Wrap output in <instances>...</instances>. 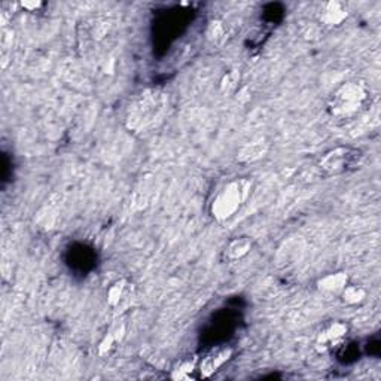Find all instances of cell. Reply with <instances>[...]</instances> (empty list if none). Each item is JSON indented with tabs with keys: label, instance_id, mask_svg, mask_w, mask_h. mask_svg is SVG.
I'll return each instance as SVG.
<instances>
[{
	"label": "cell",
	"instance_id": "obj_1",
	"mask_svg": "<svg viewBox=\"0 0 381 381\" xmlns=\"http://www.w3.org/2000/svg\"><path fill=\"white\" fill-rule=\"evenodd\" d=\"M371 97V90L363 81H347L329 95L326 113L332 123L349 124L366 112Z\"/></svg>",
	"mask_w": 381,
	"mask_h": 381
},
{
	"label": "cell",
	"instance_id": "obj_2",
	"mask_svg": "<svg viewBox=\"0 0 381 381\" xmlns=\"http://www.w3.org/2000/svg\"><path fill=\"white\" fill-rule=\"evenodd\" d=\"M167 106H169V97L164 91L157 88L145 90L128 106L125 115L127 128L134 133H145L152 130L162 121Z\"/></svg>",
	"mask_w": 381,
	"mask_h": 381
},
{
	"label": "cell",
	"instance_id": "obj_3",
	"mask_svg": "<svg viewBox=\"0 0 381 381\" xmlns=\"http://www.w3.org/2000/svg\"><path fill=\"white\" fill-rule=\"evenodd\" d=\"M254 182L249 177H237L222 186L214 195L210 213L218 222L230 221L234 214L240 210L247 198L252 194Z\"/></svg>",
	"mask_w": 381,
	"mask_h": 381
},
{
	"label": "cell",
	"instance_id": "obj_4",
	"mask_svg": "<svg viewBox=\"0 0 381 381\" xmlns=\"http://www.w3.org/2000/svg\"><path fill=\"white\" fill-rule=\"evenodd\" d=\"M362 160V152L352 146H338L325 152L317 161V169L325 177L340 176L354 170Z\"/></svg>",
	"mask_w": 381,
	"mask_h": 381
},
{
	"label": "cell",
	"instance_id": "obj_5",
	"mask_svg": "<svg viewBox=\"0 0 381 381\" xmlns=\"http://www.w3.org/2000/svg\"><path fill=\"white\" fill-rule=\"evenodd\" d=\"M349 333V325L342 320H333L321 328L316 335V350L319 353H326L332 349H338L342 345Z\"/></svg>",
	"mask_w": 381,
	"mask_h": 381
},
{
	"label": "cell",
	"instance_id": "obj_6",
	"mask_svg": "<svg viewBox=\"0 0 381 381\" xmlns=\"http://www.w3.org/2000/svg\"><path fill=\"white\" fill-rule=\"evenodd\" d=\"M233 350L230 347H216L209 350L197 363V371L201 378H210L231 359Z\"/></svg>",
	"mask_w": 381,
	"mask_h": 381
},
{
	"label": "cell",
	"instance_id": "obj_7",
	"mask_svg": "<svg viewBox=\"0 0 381 381\" xmlns=\"http://www.w3.org/2000/svg\"><path fill=\"white\" fill-rule=\"evenodd\" d=\"M106 300L107 305L115 310V312H123L124 308L131 304V300H133V288H131V284L125 279L116 280L107 289Z\"/></svg>",
	"mask_w": 381,
	"mask_h": 381
},
{
	"label": "cell",
	"instance_id": "obj_8",
	"mask_svg": "<svg viewBox=\"0 0 381 381\" xmlns=\"http://www.w3.org/2000/svg\"><path fill=\"white\" fill-rule=\"evenodd\" d=\"M349 8L340 0H331L321 5L319 11V21L326 27H338L347 20Z\"/></svg>",
	"mask_w": 381,
	"mask_h": 381
},
{
	"label": "cell",
	"instance_id": "obj_9",
	"mask_svg": "<svg viewBox=\"0 0 381 381\" xmlns=\"http://www.w3.org/2000/svg\"><path fill=\"white\" fill-rule=\"evenodd\" d=\"M349 283H350L349 274L344 271H337L320 277L317 280V289L320 293L328 296H340Z\"/></svg>",
	"mask_w": 381,
	"mask_h": 381
},
{
	"label": "cell",
	"instance_id": "obj_10",
	"mask_svg": "<svg viewBox=\"0 0 381 381\" xmlns=\"http://www.w3.org/2000/svg\"><path fill=\"white\" fill-rule=\"evenodd\" d=\"M252 249H254V240L249 235L234 237L225 247V258L231 262L242 261L243 258H246L250 252H252Z\"/></svg>",
	"mask_w": 381,
	"mask_h": 381
},
{
	"label": "cell",
	"instance_id": "obj_11",
	"mask_svg": "<svg viewBox=\"0 0 381 381\" xmlns=\"http://www.w3.org/2000/svg\"><path fill=\"white\" fill-rule=\"evenodd\" d=\"M124 335H125V324H124V321H119V324L113 325L111 328V331L107 332L106 335L103 337V340L99 344L97 353L100 356H107L116 347L118 342L123 341Z\"/></svg>",
	"mask_w": 381,
	"mask_h": 381
},
{
	"label": "cell",
	"instance_id": "obj_12",
	"mask_svg": "<svg viewBox=\"0 0 381 381\" xmlns=\"http://www.w3.org/2000/svg\"><path fill=\"white\" fill-rule=\"evenodd\" d=\"M366 296H368V292L365 288H362V286L359 284H352V283L345 286L344 291L340 295L342 303L347 305H361L362 303H365Z\"/></svg>",
	"mask_w": 381,
	"mask_h": 381
},
{
	"label": "cell",
	"instance_id": "obj_13",
	"mask_svg": "<svg viewBox=\"0 0 381 381\" xmlns=\"http://www.w3.org/2000/svg\"><path fill=\"white\" fill-rule=\"evenodd\" d=\"M267 152V143H264L262 140L259 141H252L249 143L247 146H244L240 152V158L242 161H256L261 157H264V153Z\"/></svg>",
	"mask_w": 381,
	"mask_h": 381
},
{
	"label": "cell",
	"instance_id": "obj_14",
	"mask_svg": "<svg viewBox=\"0 0 381 381\" xmlns=\"http://www.w3.org/2000/svg\"><path fill=\"white\" fill-rule=\"evenodd\" d=\"M197 359H185L181 363H179L174 369L172 378L174 380H189L193 378V374L197 371Z\"/></svg>",
	"mask_w": 381,
	"mask_h": 381
},
{
	"label": "cell",
	"instance_id": "obj_15",
	"mask_svg": "<svg viewBox=\"0 0 381 381\" xmlns=\"http://www.w3.org/2000/svg\"><path fill=\"white\" fill-rule=\"evenodd\" d=\"M225 36H226V29H225V24L219 20H214L209 24V29H207V39L212 42V43H221L225 41Z\"/></svg>",
	"mask_w": 381,
	"mask_h": 381
},
{
	"label": "cell",
	"instance_id": "obj_16",
	"mask_svg": "<svg viewBox=\"0 0 381 381\" xmlns=\"http://www.w3.org/2000/svg\"><path fill=\"white\" fill-rule=\"evenodd\" d=\"M237 83H238V74H237V70H231L230 74L225 75V78L222 81V90L225 92H230V91L235 90Z\"/></svg>",
	"mask_w": 381,
	"mask_h": 381
},
{
	"label": "cell",
	"instance_id": "obj_17",
	"mask_svg": "<svg viewBox=\"0 0 381 381\" xmlns=\"http://www.w3.org/2000/svg\"><path fill=\"white\" fill-rule=\"evenodd\" d=\"M42 5H43L42 2H22L21 4V6L29 12H36L39 8H42Z\"/></svg>",
	"mask_w": 381,
	"mask_h": 381
}]
</instances>
